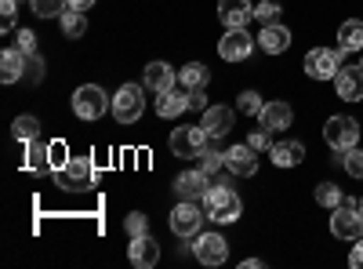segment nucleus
<instances>
[{"label": "nucleus", "instance_id": "1", "mask_svg": "<svg viewBox=\"0 0 363 269\" xmlns=\"http://www.w3.org/2000/svg\"><path fill=\"white\" fill-rule=\"evenodd\" d=\"M200 204H203L207 219L218 222V226H229V222H236L240 215H244V200H240V197L229 190V182H215Z\"/></svg>", "mask_w": 363, "mask_h": 269}, {"label": "nucleus", "instance_id": "2", "mask_svg": "<svg viewBox=\"0 0 363 269\" xmlns=\"http://www.w3.org/2000/svg\"><path fill=\"white\" fill-rule=\"evenodd\" d=\"M109 109H113V99L99 84H84V87L73 92V113L80 116V121H102Z\"/></svg>", "mask_w": 363, "mask_h": 269}, {"label": "nucleus", "instance_id": "3", "mask_svg": "<svg viewBox=\"0 0 363 269\" xmlns=\"http://www.w3.org/2000/svg\"><path fill=\"white\" fill-rule=\"evenodd\" d=\"M203 222H207V212L200 200H182L174 212H171V233L174 236H200L203 233Z\"/></svg>", "mask_w": 363, "mask_h": 269}, {"label": "nucleus", "instance_id": "4", "mask_svg": "<svg viewBox=\"0 0 363 269\" xmlns=\"http://www.w3.org/2000/svg\"><path fill=\"white\" fill-rule=\"evenodd\" d=\"M330 233L338 241H359L363 236V215H359V204L356 200H342L335 212H330Z\"/></svg>", "mask_w": 363, "mask_h": 269}, {"label": "nucleus", "instance_id": "5", "mask_svg": "<svg viewBox=\"0 0 363 269\" xmlns=\"http://www.w3.org/2000/svg\"><path fill=\"white\" fill-rule=\"evenodd\" d=\"M142 113H145V92H142L138 84H124L113 95V116H116V124H138Z\"/></svg>", "mask_w": 363, "mask_h": 269}, {"label": "nucleus", "instance_id": "6", "mask_svg": "<svg viewBox=\"0 0 363 269\" xmlns=\"http://www.w3.org/2000/svg\"><path fill=\"white\" fill-rule=\"evenodd\" d=\"M323 142L335 149V153H345V149L359 146V121L356 116H330L323 124Z\"/></svg>", "mask_w": 363, "mask_h": 269}, {"label": "nucleus", "instance_id": "7", "mask_svg": "<svg viewBox=\"0 0 363 269\" xmlns=\"http://www.w3.org/2000/svg\"><path fill=\"white\" fill-rule=\"evenodd\" d=\"M207 142H211V138H207L203 124H182V128L171 131V153L193 160V157H200L203 149H207Z\"/></svg>", "mask_w": 363, "mask_h": 269}, {"label": "nucleus", "instance_id": "8", "mask_svg": "<svg viewBox=\"0 0 363 269\" xmlns=\"http://www.w3.org/2000/svg\"><path fill=\"white\" fill-rule=\"evenodd\" d=\"M342 58H345V51H338V48H313L306 55V73L313 80H335L338 70L345 66Z\"/></svg>", "mask_w": 363, "mask_h": 269}, {"label": "nucleus", "instance_id": "9", "mask_svg": "<svg viewBox=\"0 0 363 269\" xmlns=\"http://www.w3.org/2000/svg\"><path fill=\"white\" fill-rule=\"evenodd\" d=\"M95 178V168H91V157H69V164L62 171H55V182L62 186L66 193H77L84 186H91Z\"/></svg>", "mask_w": 363, "mask_h": 269}, {"label": "nucleus", "instance_id": "10", "mask_svg": "<svg viewBox=\"0 0 363 269\" xmlns=\"http://www.w3.org/2000/svg\"><path fill=\"white\" fill-rule=\"evenodd\" d=\"M255 51V37L244 29H225V37L218 40V55L225 58V62H244V58H251Z\"/></svg>", "mask_w": 363, "mask_h": 269}, {"label": "nucleus", "instance_id": "11", "mask_svg": "<svg viewBox=\"0 0 363 269\" xmlns=\"http://www.w3.org/2000/svg\"><path fill=\"white\" fill-rule=\"evenodd\" d=\"M193 251H196V262L200 265H222L229 258V244H225L222 233H200Z\"/></svg>", "mask_w": 363, "mask_h": 269}, {"label": "nucleus", "instance_id": "12", "mask_svg": "<svg viewBox=\"0 0 363 269\" xmlns=\"http://www.w3.org/2000/svg\"><path fill=\"white\" fill-rule=\"evenodd\" d=\"M225 168L240 178H251L258 175V149L251 142H240V146H229L225 149Z\"/></svg>", "mask_w": 363, "mask_h": 269}, {"label": "nucleus", "instance_id": "13", "mask_svg": "<svg viewBox=\"0 0 363 269\" xmlns=\"http://www.w3.org/2000/svg\"><path fill=\"white\" fill-rule=\"evenodd\" d=\"M211 186H215V182H211V175L200 171V168H196V171H182V175L174 178V193H178L182 200H203Z\"/></svg>", "mask_w": 363, "mask_h": 269}, {"label": "nucleus", "instance_id": "14", "mask_svg": "<svg viewBox=\"0 0 363 269\" xmlns=\"http://www.w3.org/2000/svg\"><path fill=\"white\" fill-rule=\"evenodd\" d=\"M218 18L225 29H244L255 18V4L251 0H218Z\"/></svg>", "mask_w": 363, "mask_h": 269}, {"label": "nucleus", "instance_id": "15", "mask_svg": "<svg viewBox=\"0 0 363 269\" xmlns=\"http://www.w3.org/2000/svg\"><path fill=\"white\" fill-rule=\"evenodd\" d=\"M128 258H131V265H138V269H153V265L160 262V244H157L149 233H145V236H131Z\"/></svg>", "mask_w": 363, "mask_h": 269}, {"label": "nucleus", "instance_id": "16", "mask_svg": "<svg viewBox=\"0 0 363 269\" xmlns=\"http://www.w3.org/2000/svg\"><path fill=\"white\" fill-rule=\"evenodd\" d=\"M330 84H335L338 99H345V102H359L363 99V70L359 66H342Z\"/></svg>", "mask_w": 363, "mask_h": 269}, {"label": "nucleus", "instance_id": "17", "mask_svg": "<svg viewBox=\"0 0 363 269\" xmlns=\"http://www.w3.org/2000/svg\"><path fill=\"white\" fill-rule=\"evenodd\" d=\"M200 124L207 131V138H225L233 131V109L225 106H207L203 116H200Z\"/></svg>", "mask_w": 363, "mask_h": 269}, {"label": "nucleus", "instance_id": "18", "mask_svg": "<svg viewBox=\"0 0 363 269\" xmlns=\"http://www.w3.org/2000/svg\"><path fill=\"white\" fill-rule=\"evenodd\" d=\"M258 48L265 55H284L291 48V29L284 22H272V26H262V33H258Z\"/></svg>", "mask_w": 363, "mask_h": 269}, {"label": "nucleus", "instance_id": "19", "mask_svg": "<svg viewBox=\"0 0 363 269\" xmlns=\"http://www.w3.org/2000/svg\"><path fill=\"white\" fill-rule=\"evenodd\" d=\"M258 124L269 128L272 135H277V131H287V128L294 124V109H291L287 102H265V109H262V116H258Z\"/></svg>", "mask_w": 363, "mask_h": 269}, {"label": "nucleus", "instance_id": "20", "mask_svg": "<svg viewBox=\"0 0 363 269\" xmlns=\"http://www.w3.org/2000/svg\"><path fill=\"white\" fill-rule=\"evenodd\" d=\"M269 157L277 168H298L301 160H306V146H301L298 138H284V142H272Z\"/></svg>", "mask_w": 363, "mask_h": 269}, {"label": "nucleus", "instance_id": "21", "mask_svg": "<svg viewBox=\"0 0 363 269\" xmlns=\"http://www.w3.org/2000/svg\"><path fill=\"white\" fill-rule=\"evenodd\" d=\"M26 66H29V55L22 48H8L4 55H0V80L4 84H15L26 77Z\"/></svg>", "mask_w": 363, "mask_h": 269}, {"label": "nucleus", "instance_id": "22", "mask_svg": "<svg viewBox=\"0 0 363 269\" xmlns=\"http://www.w3.org/2000/svg\"><path fill=\"white\" fill-rule=\"evenodd\" d=\"M174 84H178V73H174L167 62H149V66H145V87H153L157 95L174 92Z\"/></svg>", "mask_w": 363, "mask_h": 269}, {"label": "nucleus", "instance_id": "23", "mask_svg": "<svg viewBox=\"0 0 363 269\" xmlns=\"http://www.w3.org/2000/svg\"><path fill=\"white\" fill-rule=\"evenodd\" d=\"M189 109V92H164L160 99H157V116H164V121H174V116H182Z\"/></svg>", "mask_w": 363, "mask_h": 269}, {"label": "nucleus", "instance_id": "24", "mask_svg": "<svg viewBox=\"0 0 363 269\" xmlns=\"http://www.w3.org/2000/svg\"><path fill=\"white\" fill-rule=\"evenodd\" d=\"M338 51H345V55L363 51V22L359 18H345L338 26Z\"/></svg>", "mask_w": 363, "mask_h": 269}, {"label": "nucleus", "instance_id": "25", "mask_svg": "<svg viewBox=\"0 0 363 269\" xmlns=\"http://www.w3.org/2000/svg\"><path fill=\"white\" fill-rule=\"evenodd\" d=\"M178 84L186 87V92H200V87L211 84V70L203 62H189V66L178 70Z\"/></svg>", "mask_w": 363, "mask_h": 269}, {"label": "nucleus", "instance_id": "26", "mask_svg": "<svg viewBox=\"0 0 363 269\" xmlns=\"http://www.w3.org/2000/svg\"><path fill=\"white\" fill-rule=\"evenodd\" d=\"M58 26H62V33H66L69 40H80V37L87 33V18H84V11H77V8H66L62 18H58Z\"/></svg>", "mask_w": 363, "mask_h": 269}, {"label": "nucleus", "instance_id": "27", "mask_svg": "<svg viewBox=\"0 0 363 269\" xmlns=\"http://www.w3.org/2000/svg\"><path fill=\"white\" fill-rule=\"evenodd\" d=\"M200 171H207L211 175V182H222V171H229L225 168V153H218V149H203L200 153Z\"/></svg>", "mask_w": 363, "mask_h": 269}, {"label": "nucleus", "instance_id": "28", "mask_svg": "<svg viewBox=\"0 0 363 269\" xmlns=\"http://www.w3.org/2000/svg\"><path fill=\"white\" fill-rule=\"evenodd\" d=\"M11 135H15L18 142H26V146H29V142H37V135H40V121L26 113V116H18V121L11 124Z\"/></svg>", "mask_w": 363, "mask_h": 269}, {"label": "nucleus", "instance_id": "29", "mask_svg": "<svg viewBox=\"0 0 363 269\" xmlns=\"http://www.w3.org/2000/svg\"><path fill=\"white\" fill-rule=\"evenodd\" d=\"M37 18H62V11L69 8V0H29Z\"/></svg>", "mask_w": 363, "mask_h": 269}, {"label": "nucleus", "instance_id": "30", "mask_svg": "<svg viewBox=\"0 0 363 269\" xmlns=\"http://www.w3.org/2000/svg\"><path fill=\"white\" fill-rule=\"evenodd\" d=\"M342 200H345V197H342V186H335V182H320V186H316V204L327 207V212H335Z\"/></svg>", "mask_w": 363, "mask_h": 269}, {"label": "nucleus", "instance_id": "31", "mask_svg": "<svg viewBox=\"0 0 363 269\" xmlns=\"http://www.w3.org/2000/svg\"><path fill=\"white\" fill-rule=\"evenodd\" d=\"M48 160H51V175L62 171V168L69 164V146H66L62 138H55V142L48 146Z\"/></svg>", "mask_w": 363, "mask_h": 269}, {"label": "nucleus", "instance_id": "32", "mask_svg": "<svg viewBox=\"0 0 363 269\" xmlns=\"http://www.w3.org/2000/svg\"><path fill=\"white\" fill-rule=\"evenodd\" d=\"M29 171H51V160H48V146L40 142H29V160H26Z\"/></svg>", "mask_w": 363, "mask_h": 269}, {"label": "nucleus", "instance_id": "33", "mask_svg": "<svg viewBox=\"0 0 363 269\" xmlns=\"http://www.w3.org/2000/svg\"><path fill=\"white\" fill-rule=\"evenodd\" d=\"M236 109L244 113V116H262L265 102H262V95H258V92H244V95L236 99Z\"/></svg>", "mask_w": 363, "mask_h": 269}, {"label": "nucleus", "instance_id": "34", "mask_svg": "<svg viewBox=\"0 0 363 269\" xmlns=\"http://www.w3.org/2000/svg\"><path fill=\"white\" fill-rule=\"evenodd\" d=\"M342 168H345V175L363 178V149L359 146H352V149H345V153H342Z\"/></svg>", "mask_w": 363, "mask_h": 269}, {"label": "nucleus", "instance_id": "35", "mask_svg": "<svg viewBox=\"0 0 363 269\" xmlns=\"http://www.w3.org/2000/svg\"><path fill=\"white\" fill-rule=\"evenodd\" d=\"M255 18H258L262 26L280 22V4H277V0H262V4H255Z\"/></svg>", "mask_w": 363, "mask_h": 269}, {"label": "nucleus", "instance_id": "36", "mask_svg": "<svg viewBox=\"0 0 363 269\" xmlns=\"http://www.w3.org/2000/svg\"><path fill=\"white\" fill-rule=\"evenodd\" d=\"M124 229H128V236H145L149 233V219L142 212H135V215L124 219Z\"/></svg>", "mask_w": 363, "mask_h": 269}, {"label": "nucleus", "instance_id": "37", "mask_svg": "<svg viewBox=\"0 0 363 269\" xmlns=\"http://www.w3.org/2000/svg\"><path fill=\"white\" fill-rule=\"evenodd\" d=\"M247 142H251V146L258 149V153H269V149H272V131L258 124V128L251 131V138H247Z\"/></svg>", "mask_w": 363, "mask_h": 269}, {"label": "nucleus", "instance_id": "38", "mask_svg": "<svg viewBox=\"0 0 363 269\" xmlns=\"http://www.w3.org/2000/svg\"><path fill=\"white\" fill-rule=\"evenodd\" d=\"M15 48H22L29 58H33L37 55V33H33V29H18V33H15Z\"/></svg>", "mask_w": 363, "mask_h": 269}, {"label": "nucleus", "instance_id": "39", "mask_svg": "<svg viewBox=\"0 0 363 269\" xmlns=\"http://www.w3.org/2000/svg\"><path fill=\"white\" fill-rule=\"evenodd\" d=\"M15 11H18V0H0V15H4V33L15 29Z\"/></svg>", "mask_w": 363, "mask_h": 269}, {"label": "nucleus", "instance_id": "40", "mask_svg": "<svg viewBox=\"0 0 363 269\" xmlns=\"http://www.w3.org/2000/svg\"><path fill=\"white\" fill-rule=\"evenodd\" d=\"M349 265H352V269H363V236H359V241H352V255H349Z\"/></svg>", "mask_w": 363, "mask_h": 269}, {"label": "nucleus", "instance_id": "41", "mask_svg": "<svg viewBox=\"0 0 363 269\" xmlns=\"http://www.w3.org/2000/svg\"><path fill=\"white\" fill-rule=\"evenodd\" d=\"M26 70H29L26 77H29V80H33V84H37V80L44 77V62H40V58H37V55H33V58H29V66H26Z\"/></svg>", "mask_w": 363, "mask_h": 269}, {"label": "nucleus", "instance_id": "42", "mask_svg": "<svg viewBox=\"0 0 363 269\" xmlns=\"http://www.w3.org/2000/svg\"><path fill=\"white\" fill-rule=\"evenodd\" d=\"M189 109H207V95H203V87H200V92H189Z\"/></svg>", "mask_w": 363, "mask_h": 269}, {"label": "nucleus", "instance_id": "43", "mask_svg": "<svg viewBox=\"0 0 363 269\" xmlns=\"http://www.w3.org/2000/svg\"><path fill=\"white\" fill-rule=\"evenodd\" d=\"M91 4H95V0H69V8H77V11H87Z\"/></svg>", "mask_w": 363, "mask_h": 269}, {"label": "nucleus", "instance_id": "44", "mask_svg": "<svg viewBox=\"0 0 363 269\" xmlns=\"http://www.w3.org/2000/svg\"><path fill=\"white\" fill-rule=\"evenodd\" d=\"M359 215H363V200H359Z\"/></svg>", "mask_w": 363, "mask_h": 269}, {"label": "nucleus", "instance_id": "45", "mask_svg": "<svg viewBox=\"0 0 363 269\" xmlns=\"http://www.w3.org/2000/svg\"><path fill=\"white\" fill-rule=\"evenodd\" d=\"M359 70H363V58H359Z\"/></svg>", "mask_w": 363, "mask_h": 269}]
</instances>
